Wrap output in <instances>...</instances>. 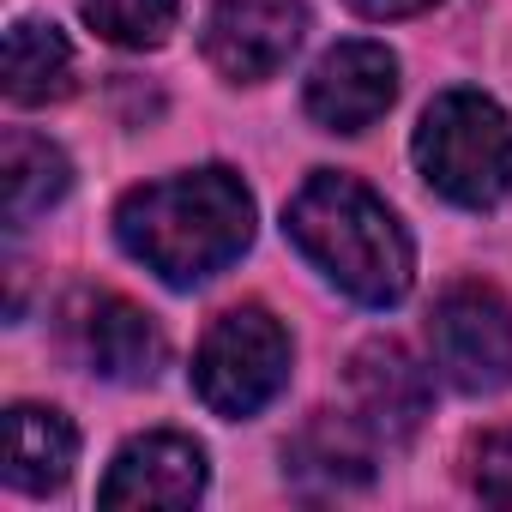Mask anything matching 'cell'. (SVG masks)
Returning <instances> with one entry per match:
<instances>
[{"mask_svg": "<svg viewBox=\"0 0 512 512\" xmlns=\"http://www.w3.org/2000/svg\"><path fill=\"white\" fill-rule=\"evenodd\" d=\"M115 235L145 272L187 290L217 278L253 241V193L229 169H193L133 187L115 211Z\"/></svg>", "mask_w": 512, "mask_h": 512, "instance_id": "1", "label": "cell"}, {"mask_svg": "<svg viewBox=\"0 0 512 512\" xmlns=\"http://www.w3.org/2000/svg\"><path fill=\"white\" fill-rule=\"evenodd\" d=\"M284 229L344 296H356L368 308L404 302V290L416 278L410 235L398 229L386 199L374 187H362L356 175H332V169L308 175L284 211Z\"/></svg>", "mask_w": 512, "mask_h": 512, "instance_id": "2", "label": "cell"}, {"mask_svg": "<svg viewBox=\"0 0 512 512\" xmlns=\"http://www.w3.org/2000/svg\"><path fill=\"white\" fill-rule=\"evenodd\" d=\"M416 169L452 205H500L512 193V121L482 91H446L416 127Z\"/></svg>", "mask_w": 512, "mask_h": 512, "instance_id": "3", "label": "cell"}, {"mask_svg": "<svg viewBox=\"0 0 512 512\" xmlns=\"http://www.w3.org/2000/svg\"><path fill=\"white\" fill-rule=\"evenodd\" d=\"M284 380H290V332L266 308H229L193 356V386L205 410L229 422L266 410L284 392Z\"/></svg>", "mask_w": 512, "mask_h": 512, "instance_id": "4", "label": "cell"}, {"mask_svg": "<svg viewBox=\"0 0 512 512\" xmlns=\"http://www.w3.org/2000/svg\"><path fill=\"white\" fill-rule=\"evenodd\" d=\"M428 350L434 368L458 392H500L512 380V314L494 290L458 284L434 302L428 320Z\"/></svg>", "mask_w": 512, "mask_h": 512, "instance_id": "5", "label": "cell"}, {"mask_svg": "<svg viewBox=\"0 0 512 512\" xmlns=\"http://www.w3.org/2000/svg\"><path fill=\"white\" fill-rule=\"evenodd\" d=\"M302 31L308 13L296 0H223L205 25V61L235 85H260L296 55Z\"/></svg>", "mask_w": 512, "mask_h": 512, "instance_id": "6", "label": "cell"}, {"mask_svg": "<svg viewBox=\"0 0 512 512\" xmlns=\"http://www.w3.org/2000/svg\"><path fill=\"white\" fill-rule=\"evenodd\" d=\"M398 97V55L386 43H338L308 73V115L332 133L374 127Z\"/></svg>", "mask_w": 512, "mask_h": 512, "instance_id": "7", "label": "cell"}, {"mask_svg": "<svg viewBox=\"0 0 512 512\" xmlns=\"http://www.w3.org/2000/svg\"><path fill=\"white\" fill-rule=\"evenodd\" d=\"M428 404H434L428 368L404 344L380 338V344L356 350V362H350V410H356V428H368L374 440H392L398 446V440H410L422 428Z\"/></svg>", "mask_w": 512, "mask_h": 512, "instance_id": "8", "label": "cell"}, {"mask_svg": "<svg viewBox=\"0 0 512 512\" xmlns=\"http://www.w3.org/2000/svg\"><path fill=\"white\" fill-rule=\"evenodd\" d=\"M205 494V452L187 434H145L121 446L97 500L103 506H193Z\"/></svg>", "mask_w": 512, "mask_h": 512, "instance_id": "9", "label": "cell"}, {"mask_svg": "<svg viewBox=\"0 0 512 512\" xmlns=\"http://www.w3.org/2000/svg\"><path fill=\"white\" fill-rule=\"evenodd\" d=\"M79 344H85V362L103 380H121V386H139L163 368V332L151 326V314H139L121 296H91L85 302Z\"/></svg>", "mask_w": 512, "mask_h": 512, "instance_id": "10", "label": "cell"}, {"mask_svg": "<svg viewBox=\"0 0 512 512\" xmlns=\"http://www.w3.org/2000/svg\"><path fill=\"white\" fill-rule=\"evenodd\" d=\"M79 434L61 410L43 404H13L7 410V482L25 494H49L73 476Z\"/></svg>", "mask_w": 512, "mask_h": 512, "instance_id": "11", "label": "cell"}, {"mask_svg": "<svg viewBox=\"0 0 512 512\" xmlns=\"http://www.w3.org/2000/svg\"><path fill=\"white\" fill-rule=\"evenodd\" d=\"M67 181H73V169L43 133L13 127L0 139V193H7V223L13 229H25L37 211H49L67 193Z\"/></svg>", "mask_w": 512, "mask_h": 512, "instance_id": "12", "label": "cell"}, {"mask_svg": "<svg viewBox=\"0 0 512 512\" xmlns=\"http://www.w3.org/2000/svg\"><path fill=\"white\" fill-rule=\"evenodd\" d=\"M73 91V43L55 25L19 19L7 31V97L37 109V103H61Z\"/></svg>", "mask_w": 512, "mask_h": 512, "instance_id": "13", "label": "cell"}, {"mask_svg": "<svg viewBox=\"0 0 512 512\" xmlns=\"http://www.w3.org/2000/svg\"><path fill=\"white\" fill-rule=\"evenodd\" d=\"M290 476L314 494H344L368 482V452L356 446L350 422H314L296 446H290Z\"/></svg>", "mask_w": 512, "mask_h": 512, "instance_id": "14", "label": "cell"}, {"mask_svg": "<svg viewBox=\"0 0 512 512\" xmlns=\"http://www.w3.org/2000/svg\"><path fill=\"white\" fill-rule=\"evenodd\" d=\"M79 13L97 37L121 49H157L181 19V0H79Z\"/></svg>", "mask_w": 512, "mask_h": 512, "instance_id": "15", "label": "cell"}, {"mask_svg": "<svg viewBox=\"0 0 512 512\" xmlns=\"http://www.w3.org/2000/svg\"><path fill=\"white\" fill-rule=\"evenodd\" d=\"M476 494L494 500V506H512V422L506 428H488L476 440V470H470Z\"/></svg>", "mask_w": 512, "mask_h": 512, "instance_id": "16", "label": "cell"}, {"mask_svg": "<svg viewBox=\"0 0 512 512\" xmlns=\"http://www.w3.org/2000/svg\"><path fill=\"white\" fill-rule=\"evenodd\" d=\"M362 19H410V13H428L434 0H350Z\"/></svg>", "mask_w": 512, "mask_h": 512, "instance_id": "17", "label": "cell"}]
</instances>
